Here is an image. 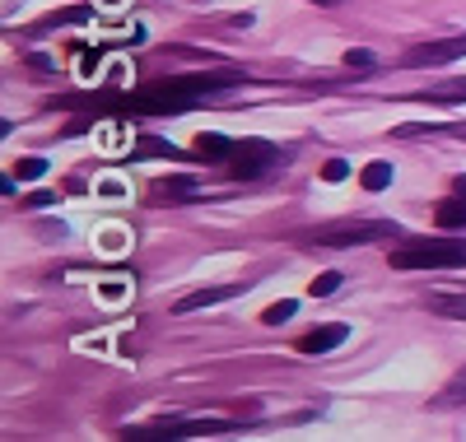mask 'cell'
<instances>
[{"instance_id":"cell-1","label":"cell","mask_w":466,"mask_h":442,"mask_svg":"<svg viewBox=\"0 0 466 442\" xmlns=\"http://www.w3.org/2000/svg\"><path fill=\"white\" fill-rule=\"evenodd\" d=\"M466 266V237H424L392 252V270H457Z\"/></svg>"},{"instance_id":"cell-2","label":"cell","mask_w":466,"mask_h":442,"mask_svg":"<svg viewBox=\"0 0 466 442\" xmlns=\"http://www.w3.org/2000/svg\"><path fill=\"white\" fill-rule=\"evenodd\" d=\"M233 419H182V424H154V428H127V437H210L233 433Z\"/></svg>"},{"instance_id":"cell-3","label":"cell","mask_w":466,"mask_h":442,"mask_svg":"<svg viewBox=\"0 0 466 442\" xmlns=\"http://www.w3.org/2000/svg\"><path fill=\"white\" fill-rule=\"evenodd\" d=\"M466 56V37H443V43H424V47H410L401 56V65L410 70H424V65H452Z\"/></svg>"},{"instance_id":"cell-4","label":"cell","mask_w":466,"mask_h":442,"mask_svg":"<svg viewBox=\"0 0 466 442\" xmlns=\"http://www.w3.org/2000/svg\"><path fill=\"white\" fill-rule=\"evenodd\" d=\"M276 145L266 140H243L238 149H233V177H261L266 168H276Z\"/></svg>"},{"instance_id":"cell-5","label":"cell","mask_w":466,"mask_h":442,"mask_svg":"<svg viewBox=\"0 0 466 442\" xmlns=\"http://www.w3.org/2000/svg\"><path fill=\"white\" fill-rule=\"evenodd\" d=\"M382 233H401V228L397 224H340V228L318 233V243L322 247H364V243H373V237H382Z\"/></svg>"},{"instance_id":"cell-6","label":"cell","mask_w":466,"mask_h":442,"mask_svg":"<svg viewBox=\"0 0 466 442\" xmlns=\"http://www.w3.org/2000/svg\"><path fill=\"white\" fill-rule=\"evenodd\" d=\"M345 336H350L345 321H327V326H313L308 336H299L294 349H299V354H331L336 345H345Z\"/></svg>"},{"instance_id":"cell-7","label":"cell","mask_w":466,"mask_h":442,"mask_svg":"<svg viewBox=\"0 0 466 442\" xmlns=\"http://www.w3.org/2000/svg\"><path fill=\"white\" fill-rule=\"evenodd\" d=\"M224 298H238V285H219V289H201V294H187L173 312H201V307H215Z\"/></svg>"},{"instance_id":"cell-8","label":"cell","mask_w":466,"mask_h":442,"mask_svg":"<svg viewBox=\"0 0 466 442\" xmlns=\"http://www.w3.org/2000/svg\"><path fill=\"white\" fill-rule=\"evenodd\" d=\"M430 307L443 316H466V289H439L430 294Z\"/></svg>"},{"instance_id":"cell-9","label":"cell","mask_w":466,"mask_h":442,"mask_svg":"<svg viewBox=\"0 0 466 442\" xmlns=\"http://www.w3.org/2000/svg\"><path fill=\"white\" fill-rule=\"evenodd\" d=\"M360 186H364V191H387V186H392V164H387V158L369 164V168L360 173Z\"/></svg>"},{"instance_id":"cell-10","label":"cell","mask_w":466,"mask_h":442,"mask_svg":"<svg viewBox=\"0 0 466 442\" xmlns=\"http://www.w3.org/2000/svg\"><path fill=\"white\" fill-rule=\"evenodd\" d=\"M434 219H439V228H466V196L443 200V206L434 210Z\"/></svg>"},{"instance_id":"cell-11","label":"cell","mask_w":466,"mask_h":442,"mask_svg":"<svg viewBox=\"0 0 466 442\" xmlns=\"http://www.w3.org/2000/svg\"><path fill=\"white\" fill-rule=\"evenodd\" d=\"M434 406H439V410H448V406H466V368H461V373L434 396Z\"/></svg>"},{"instance_id":"cell-12","label":"cell","mask_w":466,"mask_h":442,"mask_svg":"<svg viewBox=\"0 0 466 442\" xmlns=\"http://www.w3.org/2000/svg\"><path fill=\"white\" fill-rule=\"evenodd\" d=\"M233 149H238V145H233L228 136H215V131L210 136H197V154H206V158H228Z\"/></svg>"},{"instance_id":"cell-13","label":"cell","mask_w":466,"mask_h":442,"mask_svg":"<svg viewBox=\"0 0 466 442\" xmlns=\"http://www.w3.org/2000/svg\"><path fill=\"white\" fill-rule=\"evenodd\" d=\"M197 196V177H168L159 182V200H191Z\"/></svg>"},{"instance_id":"cell-14","label":"cell","mask_w":466,"mask_h":442,"mask_svg":"<svg viewBox=\"0 0 466 442\" xmlns=\"http://www.w3.org/2000/svg\"><path fill=\"white\" fill-rule=\"evenodd\" d=\"M47 168H52V164H47L43 154H28V158H19L15 177H19V182H37V177H47Z\"/></svg>"},{"instance_id":"cell-15","label":"cell","mask_w":466,"mask_h":442,"mask_svg":"<svg viewBox=\"0 0 466 442\" xmlns=\"http://www.w3.org/2000/svg\"><path fill=\"white\" fill-rule=\"evenodd\" d=\"M299 312V303L294 298H280V303H270L266 312H261V321H266V326H280V321H289Z\"/></svg>"},{"instance_id":"cell-16","label":"cell","mask_w":466,"mask_h":442,"mask_svg":"<svg viewBox=\"0 0 466 442\" xmlns=\"http://www.w3.org/2000/svg\"><path fill=\"white\" fill-rule=\"evenodd\" d=\"M136 154H164V158H177V149H173L168 140H159V136H140V140H136Z\"/></svg>"},{"instance_id":"cell-17","label":"cell","mask_w":466,"mask_h":442,"mask_svg":"<svg viewBox=\"0 0 466 442\" xmlns=\"http://www.w3.org/2000/svg\"><path fill=\"white\" fill-rule=\"evenodd\" d=\"M336 289H340V270H327V275H318L313 285H308V294H313V298H327Z\"/></svg>"},{"instance_id":"cell-18","label":"cell","mask_w":466,"mask_h":442,"mask_svg":"<svg viewBox=\"0 0 466 442\" xmlns=\"http://www.w3.org/2000/svg\"><path fill=\"white\" fill-rule=\"evenodd\" d=\"M430 98L434 103H466V79H457V85H448V89H434Z\"/></svg>"},{"instance_id":"cell-19","label":"cell","mask_w":466,"mask_h":442,"mask_svg":"<svg viewBox=\"0 0 466 442\" xmlns=\"http://www.w3.org/2000/svg\"><path fill=\"white\" fill-rule=\"evenodd\" d=\"M345 177H350L345 158H327V164H322V182H345Z\"/></svg>"},{"instance_id":"cell-20","label":"cell","mask_w":466,"mask_h":442,"mask_svg":"<svg viewBox=\"0 0 466 442\" xmlns=\"http://www.w3.org/2000/svg\"><path fill=\"white\" fill-rule=\"evenodd\" d=\"M345 65H350V70H369V65H373V52H360V47L345 52Z\"/></svg>"},{"instance_id":"cell-21","label":"cell","mask_w":466,"mask_h":442,"mask_svg":"<svg viewBox=\"0 0 466 442\" xmlns=\"http://www.w3.org/2000/svg\"><path fill=\"white\" fill-rule=\"evenodd\" d=\"M24 206H28V210H43V206H56V196H52V191H33Z\"/></svg>"},{"instance_id":"cell-22","label":"cell","mask_w":466,"mask_h":442,"mask_svg":"<svg viewBox=\"0 0 466 442\" xmlns=\"http://www.w3.org/2000/svg\"><path fill=\"white\" fill-rule=\"evenodd\" d=\"M452 186H457V196H466V177H457V182H452Z\"/></svg>"},{"instance_id":"cell-23","label":"cell","mask_w":466,"mask_h":442,"mask_svg":"<svg viewBox=\"0 0 466 442\" xmlns=\"http://www.w3.org/2000/svg\"><path fill=\"white\" fill-rule=\"evenodd\" d=\"M318 5H340V0H318Z\"/></svg>"}]
</instances>
